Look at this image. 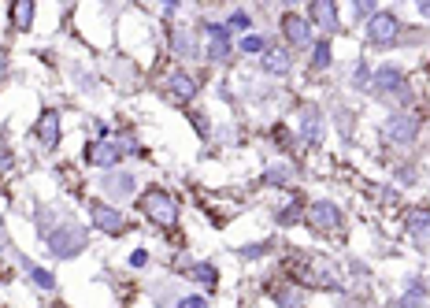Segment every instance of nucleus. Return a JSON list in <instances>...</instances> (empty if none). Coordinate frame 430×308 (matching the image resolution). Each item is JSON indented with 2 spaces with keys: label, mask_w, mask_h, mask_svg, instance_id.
<instances>
[{
  "label": "nucleus",
  "mask_w": 430,
  "mask_h": 308,
  "mask_svg": "<svg viewBox=\"0 0 430 308\" xmlns=\"http://www.w3.org/2000/svg\"><path fill=\"white\" fill-rule=\"evenodd\" d=\"M308 223L316 230H337L342 227V212L330 201H316V204H308Z\"/></svg>",
  "instance_id": "8"
},
{
  "label": "nucleus",
  "mask_w": 430,
  "mask_h": 308,
  "mask_svg": "<svg viewBox=\"0 0 430 308\" xmlns=\"http://www.w3.org/2000/svg\"><path fill=\"white\" fill-rule=\"evenodd\" d=\"M363 34H368L371 45H389V41H397V34H401V19L394 11H375L368 19V27H363Z\"/></svg>",
  "instance_id": "3"
},
{
  "label": "nucleus",
  "mask_w": 430,
  "mask_h": 308,
  "mask_svg": "<svg viewBox=\"0 0 430 308\" xmlns=\"http://www.w3.org/2000/svg\"><path fill=\"white\" fill-rule=\"evenodd\" d=\"M375 93H382V97H389V93H397V97H408V89H405V79H401V71H394V67H379L375 71Z\"/></svg>",
  "instance_id": "10"
},
{
  "label": "nucleus",
  "mask_w": 430,
  "mask_h": 308,
  "mask_svg": "<svg viewBox=\"0 0 430 308\" xmlns=\"http://www.w3.org/2000/svg\"><path fill=\"white\" fill-rule=\"evenodd\" d=\"M301 134H304L308 145H319V141H323V119H319V108H311V105H304V108H301Z\"/></svg>",
  "instance_id": "14"
},
{
  "label": "nucleus",
  "mask_w": 430,
  "mask_h": 308,
  "mask_svg": "<svg viewBox=\"0 0 430 308\" xmlns=\"http://www.w3.org/2000/svg\"><path fill=\"white\" fill-rule=\"evenodd\" d=\"M30 279H34L41 290H52V286H56V279H52V275L45 272V267H30Z\"/></svg>",
  "instance_id": "23"
},
{
  "label": "nucleus",
  "mask_w": 430,
  "mask_h": 308,
  "mask_svg": "<svg viewBox=\"0 0 430 308\" xmlns=\"http://www.w3.org/2000/svg\"><path fill=\"white\" fill-rule=\"evenodd\" d=\"M290 67H293V60L285 48H264V71L267 74H290Z\"/></svg>",
  "instance_id": "15"
},
{
  "label": "nucleus",
  "mask_w": 430,
  "mask_h": 308,
  "mask_svg": "<svg viewBox=\"0 0 430 308\" xmlns=\"http://www.w3.org/2000/svg\"><path fill=\"white\" fill-rule=\"evenodd\" d=\"M171 41H175V53H178V56H197V41H193L189 30H175Z\"/></svg>",
  "instance_id": "19"
},
{
  "label": "nucleus",
  "mask_w": 430,
  "mask_h": 308,
  "mask_svg": "<svg viewBox=\"0 0 430 308\" xmlns=\"http://www.w3.org/2000/svg\"><path fill=\"white\" fill-rule=\"evenodd\" d=\"M141 212H145L152 223H160V227H175L178 223V204L167 197L163 189H156V186L141 194Z\"/></svg>",
  "instance_id": "2"
},
{
  "label": "nucleus",
  "mask_w": 430,
  "mask_h": 308,
  "mask_svg": "<svg viewBox=\"0 0 430 308\" xmlns=\"http://www.w3.org/2000/svg\"><path fill=\"white\" fill-rule=\"evenodd\" d=\"M285 175H290V168H271L267 171V182H285Z\"/></svg>",
  "instance_id": "28"
},
{
  "label": "nucleus",
  "mask_w": 430,
  "mask_h": 308,
  "mask_svg": "<svg viewBox=\"0 0 430 308\" xmlns=\"http://www.w3.org/2000/svg\"><path fill=\"white\" fill-rule=\"evenodd\" d=\"M241 53H264V37H260V34L241 37Z\"/></svg>",
  "instance_id": "24"
},
{
  "label": "nucleus",
  "mask_w": 430,
  "mask_h": 308,
  "mask_svg": "<svg viewBox=\"0 0 430 308\" xmlns=\"http://www.w3.org/2000/svg\"><path fill=\"white\" fill-rule=\"evenodd\" d=\"M415 134H419V119L408 112H401V115H389V123H386V138L389 141H401V145H408V141H415Z\"/></svg>",
  "instance_id": "6"
},
{
  "label": "nucleus",
  "mask_w": 430,
  "mask_h": 308,
  "mask_svg": "<svg viewBox=\"0 0 430 308\" xmlns=\"http://www.w3.org/2000/svg\"><path fill=\"white\" fill-rule=\"evenodd\" d=\"M89 220H93V227H97V230H104V234H112V238L126 234V220H123V212H119V208H112V204H104V201H93V204H89Z\"/></svg>",
  "instance_id": "4"
},
{
  "label": "nucleus",
  "mask_w": 430,
  "mask_h": 308,
  "mask_svg": "<svg viewBox=\"0 0 430 308\" xmlns=\"http://www.w3.org/2000/svg\"><path fill=\"white\" fill-rule=\"evenodd\" d=\"M204 34L212 37V45H208V56H212L215 63H223V60L230 56V30L219 27V22H208Z\"/></svg>",
  "instance_id": "11"
},
{
  "label": "nucleus",
  "mask_w": 430,
  "mask_h": 308,
  "mask_svg": "<svg viewBox=\"0 0 430 308\" xmlns=\"http://www.w3.org/2000/svg\"><path fill=\"white\" fill-rule=\"evenodd\" d=\"M353 82H356L360 89L371 82V67H368V63H356V71H353Z\"/></svg>",
  "instance_id": "27"
},
{
  "label": "nucleus",
  "mask_w": 430,
  "mask_h": 308,
  "mask_svg": "<svg viewBox=\"0 0 430 308\" xmlns=\"http://www.w3.org/2000/svg\"><path fill=\"white\" fill-rule=\"evenodd\" d=\"M123 152H130L126 145H115V141H97L93 149H89V160L97 163V168H115V163L123 160Z\"/></svg>",
  "instance_id": "12"
},
{
  "label": "nucleus",
  "mask_w": 430,
  "mask_h": 308,
  "mask_svg": "<svg viewBox=\"0 0 430 308\" xmlns=\"http://www.w3.org/2000/svg\"><path fill=\"white\" fill-rule=\"evenodd\" d=\"M278 304L282 308H301V293L297 290H278Z\"/></svg>",
  "instance_id": "25"
},
{
  "label": "nucleus",
  "mask_w": 430,
  "mask_h": 308,
  "mask_svg": "<svg viewBox=\"0 0 430 308\" xmlns=\"http://www.w3.org/2000/svg\"><path fill=\"white\" fill-rule=\"evenodd\" d=\"M282 30L290 37V45H297V48H308L316 41V37H311V22L304 15H297V11H285L282 15Z\"/></svg>",
  "instance_id": "5"
},
{
  "label": "nucleus",
  "mask_w": 430,
  "mask_h": 308,
  "mask_svg": "<svg viewBox=\"0 0 430 308\" xmlns=\"http://www.w3.org/2000/svg\"><path fill=\"white\" fill-rule=\"evenodd\" d=\"M34 138H37V145H41L45 152H52L60 145V115L56 112H41V119H37V126H34Z\"/></svg>",
  "instance_id": "7"
},
{
  "label": "nucleus",
  "mask_w": 430,
  "mask_h": 308,
  "mask_svg": "<svg viewBox=\"0 0 430 308\" xmlns=\"http://www.w3.org/2000/svg\"><path fill=\"white\" fill-rule=\"evenodd\" d=\"M311 56H316V60H311V67H330V45L327 41H316V48H311Z\"/></svg>",
  "instance_id": "21"
},
{
  "label": "nucleus",
  "mask_w": 430,
  "mask_h": 308,
  "mask_svg": "<svg viewBox=\"0 0 430 308\" xmlns=\"http://www.w3.org/2000/svg\"><path fill=\"white\" fill-rule=\"evenodd\" d=\"M104 189L115 194V197H130L134 194V175H108L104 178Z\"/></svg>",
  "instance_id": "17"
},
{
  "label": "nucleus",
  "mask_w": 430,
  "mask_h": 308,
  "mask_svg": "<svg viewBox=\"0 0 430 308\" xmlns=\"http://www.w3.org/2000/svg\"><path fill=\"white\" fill-rule=\"evenodd\" d=\"M356 15H375V4H371V0H356Z\"/></svg>",
  "instance_id": "30"
},
{
  "label": "nucleus",
  "mask_w": 430,
  "mask_h": 308,
  "mask_svg": "<svg viewBox=\"0 0 430 308\" xmlns=\"http://www.w3.org/2000/svg\"><path fill=\"white\" fill-rule=\"evenodd\" d=\"M419 11H423V15L430 19V0H426V4H423V0H419Z\"/></svg>",
  "instance_id": "32"
},
{
  "label": "nucleus",
  "mask_w": 430,
  "mask_h": 308,
  "mask_svg": "<svg viewBox=\"0 0 430 308\" xmlns=\"http://www.w3.org/2000/svg\"><path fill=\"white\" fill-rule=\"evenodd\" d=\"M408 227H412V238L415 241H430V212H412Z\"/></svg>",
  "instance_id": "18"
},
{
  "label": "nucleus",
  "mask_w": 430,
  "mask_h": 308,
  "mask_svg": "<svg viewBox=\"0 0 430 308\" xmlns=\"http://www.w3.org/2000/svg\"><path fill=\"white\" fill-rule=\"evenodd\" d=\"M253 30V19H249V11H234L230 15V22H227V30Z\"/></svg>",
  "instance_id": "22"
},
{
  "label": "nucleus",
  "mask_w": 430,
  "mask_h": 308,
  "mask_svg": "<svg viewBox=\"0 0 430 308\" xmlns=\"http://www.w3.org/2000/svg\"><path fill=\"white\" fill-rule=\"evenodd\" d=\"M178 308H208V301H204V297H182Z\"/></svg>",
  "instance_id": "29"
},
{
  "label": "nucleus",
  "mask_w": 430,
  "mask_h": 308,
  "mask_svg": "<svg viewBox=\"0 0 430 308\" xmlns=\"http://www.w3.org/2000/svg\"><path fill=\"white\" fill-rule=\"evenodd\" d=\"M167 93H171V100H178V105H189V100L197 97V82H193L186 71H175L171 79H167Z\"/></svg>",
  "instance_id": "13"
},
{
  "label": "nucleus",
  "mask_w": 430,
  "mask_h": 308,
  "mask_svg": "<svg viewBox=\"0 0 430 308\" xmlns=\"http://www.w3.org/2000/svg\"><path fill=\"white\" fill-rule=\"evenodd\" d=\"M308 15H311V22H316V27H319L323 34H334L337 27H342V19H337V4H334V0H311Z\"/></svg>",
  "instance_id": "9"
},
{
  "label": "nucleus",
  "mask_w": 430,
  "mask_h": 308,
  "mask_svg": "<svg viewBox=\"0 0 430 308\" xmlns=\"http://www.w3.org/2000/svg\"><path fill=\"white\" fill-rule=\"evenodd\" d=\"M419 297H423V286H419V282H415V286L405 293V301H401L397 308H415V304H419Z\"/></svg>",
  "instance_id": "26"
},
{
  "label": "nucleus",
  "mask_w": 430,
  "mask_h": 308,
  "mask_svg": "<svg viewBox=\"0 0 430 308\" xmlns=\"http://www.w3.org/2000/svg\"><path fill=\"white\" fill-rule=\"evenodd\" d=\"M145 260H149V253H145V249H137L134 256H130V264H134V267H145Z\"/></svg>",
  "instance_id": "31"
},
{
  "label": "nucleus",
  "mask_w": 430,
  "mask_h": 308,
  "mask_svg": "<svg viewBox=\"0 0 430 308\" xmlns=\"http://www.w3.org/2000/svg\"><path fill=\"white\" fill-rule=\"evenodd\" d=\"M11 27L15 30L34 27V0H15V4H11Z\"/></svg>",
  "instance_id": "16"
},
{
  "label": "nucleus",
  "mask_w": 430,
  "mask_h": 308,
  "mask_svg": "<svg viewBox=\"0 0 430 308\" xmlns=\"http://www.w3.org/2000/svg\"><path fill=\"white\" fill-rule=\"evenodd\" d=\"M186 272H189L193 279H201L204 286H215V282H219V272H215L212 264H193V267H186Z\"/></svg>",
  "instance_id": "20"
},
{
  "label": "nucleus",
  "mask_w": 430,
  "mask_h": 308,
  "mask_svg": "<svg viewBox=\"0 0 430 308\" xmlns=\"http://www.w3.org/2000/svg\"><path fill=\"white\" fill-rule=\"evenodd\" d=\"M86 246H89V238L78 223H60L56 230H48V249L56 253L60 260H71V256H78Z\"/></svg>",
  "instance_id": "1"
}]
</instances>
